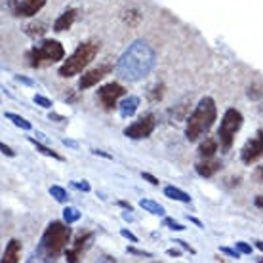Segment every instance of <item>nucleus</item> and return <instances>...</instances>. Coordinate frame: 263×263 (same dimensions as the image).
Here are the masks:
<instances>
[{"mask_svg":"<svg viewBox=\"0 0 263 263\" xmlns=\"http://www.w3.org/2000/svg\"><path fill=\"white\" fill-rule=\"evenodd\" d=\"M99 53V42L98 40H88V42H80L77 50L67 58L63 63H61L60 74L61 79H71L74 74H80V72L84 71L86 67L90 65L93 60H96V55Z\"/></svg>","mask_w":263,"mask_h":263,"instance_id":"4","label":"nucleus"},{"mask_svg":"<svg viewBox=\"0 0 263 263\" xmlns=\"http://www.w3.org/2000/svg\"><path fill=\"white\" fill-rule=\"evenodd\" d=\"M126 90L124 86H120L119 82H107L101 88H98L96 99L99 101V105L103 107L105 111H112L115 107H119V99L124 98Z\"/></svg>","mask_w":263,"mask_h":263,"instance_id":"7","label":"nucleus"},{"mask_svg":"<svg viewBox=\"0 0 263 263\" xmlns=\"http://www.w3.org/2000/svg\"><path fill=\"white\" fill-rule=\"evenodd\" d=\"M120 206H122V208H126V210H128V212H132V204H128V202H126V200H120Z\"/></svg>","mask_w":263,"mask_h":263,"instance_id":"42","label":"nucleus"},{"mask_svg":"<svg viewBox=\"0 0 263 263\" xmlns=\"http://www.w3.org/2000/svg\"><path fill=\"white\" fill-rule=\"evenodd\" d=\"M219 252H223V254H227V256H231V257H235V259H238V257H240V252L233 250V248H225V246H221V248H219Z\"/></svg>","mask_w":263,"mask_h":263,"instance_id":"32","label":"nucleus"},{"mask_svg":"<svg viewBox=\"0 0 263 263\" xmlns=\"http://www.w3.org/2000/svg\"><path fill=\"white\" fill-rule=\"evenodd\" d=\"M29 141L36 147V151L40 153V155H44V157H50V158H55V160H65V158L61 157L60 153H55L53 149H50V147H46L44 143H40L39 139H34V138H29Z\"/></svg>","mask_w":263,"mask_h":263,"instance_id":"21","label":"nucleus"},{"mask_svg":"<svg viewBox=\"0 0 263 263\" xmlns=\"http://www.w3.org/2000/svg\"><path fill=\"white\" fill-rule=\"evenodd\" d=\"M111 71H112V65H109V63L99 65V67H96V69H90V71H86L79 80V90H88V88L96 86L98 82H101V80L105 79Z\"/></svg>","mask_w":263,"mask_h":263,"instance_id":"11","label":"nucleus"},{"mask_svg":"<svg viewBox=\"0 0 263 263\" xmlns=\"http://www.w3.org/2000/svg\"><path fill=\"white\" fill-rule=\"evenodd\" d=\"M93 155H99V157H103V158H111V155H107V153L103 151H92Z\"/></svg>","mask_w":263,"mask_h":263,"instance_id":"43","label":"nucleus"},{"mask_svg":"<svg viewBox=\"0 0 263 263\" xmlns=\"http://www.w3.org/2000/svg\"><path fill=\"white\" fill-rule=\"evenodd\" d=\"M48 0H8V10L13 17H33L46 6Z\"/></svg>","mask_w":263,"mask_h":263,"instance_id":"9","label":"nucleus"},{"mask_svg":"<svg viewBox=\"0 0 263 263\" xmlns=\"http://www.w3.org/2000/svg\"><path fill=\"white\" fill-rule=\"evenodd\" d=\"M221 168H223L221 160H214V158H204L195 164V172L200 178H214Z\"/></svg>","mask_w":263,"mask_h":263,"instance_id":"13","label":"nucleus"},{"mask_svg":"<svg viewBox=\"0 0 263 263\" xmlns=\"http://www.w3.org/2000/svg\"><path fill=\"white\" fill-rule=\"evenodd\" d=\"M65 58V48L60 40H50L44 39L36 42L29 52H27V63L33 69H40V67L53 65Z\"/></svg>","mask_w":263,"mask_h":263,"instance_id":"5","label":"nucleus"},{"mask_svg":"<svg viewBox=\"0 0 263 263\" xmlns=\"http://www.w3.org/2000/svg\"><path fill=\"white\" fill-rule=\"evenodd\" d=\"M93 238L92 233H84V235H80L77 240H74V244H72V248H67L65 250V259L67 261H79L80 254H82V250L84 248H88V244H90V240Z\"/></svg>","mask_w":263,"mask_h":263,"instance_id":"12","label":"nucleus"},{"mask_svg":"<svg viewBox=\"0 0 263 263\" xmlns=\"http://www.w3.org/2000/svg\"><path fill=\"white\" fill-rule=\"evenodd\" d=\"M63 219H65L67 223H77L80 219V212L77 208H71V206H67L65 210H63Z\"/></svg>","mask_w":263,"mask_h":263,"instance_id":"26","label":"nucleus"},{"mask_svg":"<svg viewBox=\"0 0 263 263\" xmlns=\"http://www.w3.org/2000/svg\"><path fill=\"white\" fill-rule=\"evenodd\" d=\"M164 197L172 198V200H178V202H191V197H189V193L181 191L178 187H174V185H168L164 187Z\"/></svg>","mask_w":263,"mask_h":263,"instance_id":"19","label":"nucleus"},{"mask_svg":"<svg viewBox=\"0 0 263 263\" xmlns=\"http://www.w3.org/2000/svg\"><path fill=\"white\" fill-rule=\"evenodd\" d=\"M254 179H256L257 183H263V166H257L256 174H254Z\"/></svg>","mask_w":263,"mask_h":263,"instance_id":"37","label":"nucleus"},{"mask_svg":"<svg viewBox=\"0 0 263 263\" xmlns=\"http://www.w3.org/2000/svg\"><path fill=\"white\" fill-rule=\"evenodd\" d=\"M157 128V119L155 115H143L139 120H136L134 124H130L128 128H124V136L130 139H147Z\"/></svg>","mask_w":263,"mask_h":263,"instance_id":"8","label":"nucleus"},{"mask_svg":"<svg viewBox=\"0 0 263 263\" xmlns=\"http://www.w3.org/2000/svg\"><path fill=\"white\" fill-rule=\"evenodd\" d=\"M217 153V141L214 138H206L198 145V155L202 158H212Z\"/></svg>","mask_w":263,"mask_h":263,"instance_id":"18","label":"nucleus"},{"mask_svg":"<svg viewBox=\"0 0 263 263\" xmlns=\"http://www.w3.org/2000/svg\"><path fill=\"white\" fill-rule=\"evenodd\" d=\"M21 242L17 238H12L10 242H8L6 250L2 254V263H17L21 261Z\"/></svg>","mask_w":263,"mask_h":263,"instance_id":"16","label":"nucleus"},{"mask_svg":"<svg viewBox=\"0 0 263 263\" xmlns=\"http://www.w3.org/2000/svg\"><path fill=\"white\" fill-rule=\"evenodd\" d=\"M122 21L128 23V25H138L139 21H141V13H139V10H136V8L126 10V12L122 13Z\"/></svg>","mask_w":263,"mask_h":263,"instance_id":"23","label":"nucleus"},{"mask_svg":"<svg viewBox=\"0 0 263 263\" xmlns=\"http://www.w3.org/2000/svg\"><path fill=\"white\" fill-rule=\"evenodd\" d=\"M237 250L240 252V254H248V256H250L252 246H250V244H246V242H237Z\"/></svg>","mask_w":263,"mask_h":263,"instance_id":"31","label":"nucleus"},{"mask_svg":"<svg viewBox=\"0 0 263 263\" xmlns=\"http://www.w3.org/2000/svg\"><path fill=\"white\" fill-rule=\"evenodd\" d=\"M162 225H164V227H168V229H172V231H185L183 225L178 223V221H174L172 217H164V221H162Z\"/></svg>","mask_w":263,"mask_h":263,"instance_id":"29","label":"nucleus"},{"mask_svg":"<svg viewBox=\"0 0 263 263\" xmlns=\"http://www.w3.org/2000/svg\"><path fill=\"white\" fill-rule=\"evenodd\" d=\"M71 185L74 189H79V191H84V193L90 191V183L86 179H82V181H71Z\"/></svg>","mask_w":263,"mask_h":263,"instance_id":"30","label":"nucleus"},{"mask_svg":"<svg viewBox=\"0 0 263 263\" xmlns=\"http://www.w3.org/2000/svg\"><path fill=\"white\" fill-rule=\"evenodd\" d=\"M246 96H248V99H252V101H259V99L263 98V86L250 84L248 90H246Z\"/></svg>","mask_w":263,"mask_h":263,"instance_id":"25","label":"nucleus"},{"mask_svg":"<svg viewBox=\"0 0 263 263\" xmlns=\"http://www.w3.org/2000/svg\"><path fill=\"white\" fill-rule=\"evenodd\" d=\"M23 31H25V34H29L31 39L39 40L48 33V23H44V21H34V23H29V25L23 27Z\"/></svg>","mask_w":263,"mask_h":263,"instance_id":"17","label":"nucleus"},{"mask_svg":"<svg viewBox=\"0 0 263 263\" xmlns=\"http://www.w3.org/2000/svg\"><path fill=\"white\" fill-rule=\"evenodd\" d=\"M4 119L12 120L13 124L17 126V128H21V130H31V128H33L29 120H25L21 115H15V112H4Z\"/></svg>","mask_w":263,"mask_h":263,"instance_id":"22","label":"nucleus"},{"mask_svg":"<svg viewBox=\"0 0 263 263\" xmlns=\"http://www.w3.org/2000/svg\"><path fill=\"white\" fill-rule=\"evenodd\" d=\"M128 254H134V256H143V257H151V254H149V252L138 250V248H134V246H130V248H128Z\"/></svg>","mask_w":263,"mask_h":263,"instance_id":"34","label":"nucleus"},{"mask_svg":"<svg viewBox=\"0 0 263 263\" xmlns=\"http://www.w3.org/2000/svg\"><path fill=\"white\" fill-rule=\"evenodd\" d=\"M15 80H17V82H23V84L33 86V80H31V79H25V77H15Z\"/></svg>","mask_w":263,"mask_h":263,"instance_id":"41","label":"nucleus"},{"mask_svg":"<svg viewBox=\"0 0 263 263\" xmlns=\"http://www.w3.org/2000/svg\"><path fill=\"white\" fill-rule=\"evenodd\" d=\"M77 13H79L77 8H67L65 12L53 21V31L55 33H65V31H69L72 27V23L77 21Z\"/></svg>","mask_w":263,"mask_h":263,"instance_id":"14","label":"nucleus"},{"mask_svg":"<svg viewBox=\"0 0 263 263\" xmlns=\"http://www.w3.org/2000/svg\"><path fill=\"white\" fill-rule=\"evenodd\" d=\"M155 63H157V52L151 48V44L145 40H134L119 58L117 72L122 80L139 82L153 71Z\"/></svg>","mask_w":263,"mask_h":263,"instance_id":"1","label":"nucleus"},{"mask_svg":"<svg viewBox=\"0 0 263 263\" xmlns=\"http://www.w3.org/2000/svg\"><path fill=\"white\" fill-rule=\"evenodd\" d=\"M263 157V130H257L256 136L252 139H248L244 147L240 149V160L244 164H254L256 160Z\"/></svg>","mask_w":263,"mask_h":263,"instance_id":"10","label":"nucleus"},{"mask_svg":"<svg viewBox=\"0 0 263 263\" xmlns=\"http://www.w3.org/2000/svg\"><path fill=\"white\" fill-rule=\"evenodd\" d=\"M176 242H178L179 246H183V248H185L187 252H191V254H195V248H191V246H189V244L185 242V240H176Z\"/></svg>","mask_w":263,"mask_h":263,"instance_id":"39","label":"nucleus"},{"mask_svg":"<svg viewBox=\"0 0 263 263\" xmlns=\"http://www.w3.org/2000/svg\"><path fill=\"white\" fill-rule=\"evenodd\" d=\"M139 206L143 208L145 212H149V214H153V216H164L166 210L162 204L155 202V200H151V198H143L141 202H139Z\"/></svg>","mask_w":263,"mask_h":263,"instance_id":"20","label":"nucleus"},{"mask_svg":"<svg viewBox=\"0 0 263 263\" xmlns=\"http://www.w3.org/2000/svg\"><path fill=\"white\" fill-rule=\"evenodd\" d=\"M71 223H63V221H52L48 223L42 240H40V252H44V256L48 259H55L61 254H65L67 244L71 240L72 231L69 227Z\"/></svg>","mask_w":263,"mask_h":263,"instance_id":"3","label":"nucleus"},{"mask_svg":"<svg viewBox=\"0 0 263 263\" xmlns=\"http://www.w3.org/2000/svg\"><path fill=\"white\" fill-rule=\"evenodd\" d=\"M147 96H149V99H151L153 103L160 101V99H162V84H160V82H157L155 86H151V88L147 90Z\"/></svg>","mask_w":263,"mask_h":263,"instance_id":"27","label":"nucleus"},{"mask_svg":"<svg viewBox=\"0 0 263 263\" xmlns=\"http://www.w3.org/2000/svg\"><path fill=\"white\" fill-rule=\"evenodd\" d=\"M50 195H52V197L55 198L60 204H65L67 200H69L67 191L63 189V187H60V185H52V187H50Z\"/></svg>","mask_w":263,"mask_h":263,"instance_id":"24","label":"nucleus"},{"mask_svg":"<svg viewBox=\"0 0 263 263\" xmlns=\"http://www.w3.org/2000/svg\"><path fill=\"white\" fill-rule=\"evenodd\" d=\"M179 254H181V252L174 250V248H170V250H168V256H179Z\"/></svg>","mask_w":263,"mask_h":263,"instance_id":"44","label":"nucleus"},{"mask_svg":"<svg viewBox=\"0 0 263 263\" xmlns=\"http://www.w3.org/2000/svg\"><path fill=\"white\" fill-rule=\"evenodd\" d=\"M0 151H2V155H6V157H15V151H12L6 143H0Z\"/></svg>","mask_w":263,"mask_h":263,"instance_id":"36","label":"nucleus"},{"mask_svg":"<svg viewBox=\"0 0 263 263\" xmlns=\"http://www.w3.org/2000/svg\"><path fill=\"white\" fill-rule=\"evenodd\" d=\"M189 221H193V223H195V225H198V227H202V229H204V225L200 223L198 219H195V217H189Z\"/></svg>","mask_w":263,"mask_h":263,"instance_id":"45","label":"nucleus"},{"mask_svg":"<svg viewBox=\"0 0 263 263\" xmlns=\"http://www.w3.org/2000/svg\"><path fill=\"white\" fill-rule=\"evenodd\" d=\"M217 117V107L214 98L206 96L197 103L195 111L187 117V126H185V138L189 141H198V139L206 136L210 128L214 126Z\"/></svg>","mask_w":263,"mask_h":263,"instance_id":"2","label":"nucleus"},{"mask_svg":"<svg viewBox=\"0 0 263 263\" xmlns=\"http://www.w3.org/2000/svg\"><path fill=\"white\" fill-rule=\"evenodd\" d=\"M141 178H143L145 181H149L151 185H158V183H160V181H158V179L155 178V176H151V174H147V172H141Z\"/></svg>","mask_w":263,"mask_h":263,"instance_id":"35","label":"nucleus"},{"mask_svg":"<svg viewBox=\"0 0 263 263\" xmlns=\"http://www.w3.org/2000/svg\"><path fill=\"white\" fill-rule=\"evenodd\" d=\"M120 235L124 238H128V240H132V242H138V237L132 233V231H128V229H120Z\"/></svg>","mask_w":263,"mask_h":263,"instance_id":"33","label":"nucleus"},{"mask_svg":"<svg viewBox=\"0 0 263 263\" xmlns=\"http://www.w3.org/2000/svg\"><path fill=\"white\" fill-rule=\"evenodd\" d=\"M50 120H53V122H63V120H65V117L55 115V112H50Z\"/></svg>","mask_w":263,"mask_h":263,"instance_id":"38","label":"nucleus"},{"mask_svg":"<svg viewBox=\"0 0 263 263\" xmlns=\"http://www.w3.org/2000/svg\"><path fill=\"white\" fill-rule=\"evenodd\" d=\"M33 101H34V103H36V105L44 107V109H52V105H53V103H52V101H50V99L44 98V96H40V93H36V96H34Z\"/></svg>","mask_w":263,"mask_h":263,"instance_id":"28","label":"nucleus"},{"mask_svg":"<svg viewBox=\"0 0 263 263\" xmlns=\"http://www.w3.org/2000/svg\"><path fill=\"white\" fill-rule=\"evenodd\" d=\"M256 248L263 252V240H256Z\"/></svg>","mask_w":263,"mask_h":263,"instance_id":"47","label":"nucleus"},{"mask_svg":"<svg viewBox=\"0 0 263 263\" xmlns=\"http://www.w3.org/2000/svg\"><path fill=\"white\" fill-rule=\"evenodd\" d=\"M242 112L238 111V109H227L223 112V119L219 122V128H217V139H219V145H221V149L223 153H227L233 147V141H235V134L240 130V126H242Z\"/></svg>","mask_w":263,"mask_h":263,"instance_id":"6","label":"nucleus"},{"mask_svg":"<svg viewBox=\"0 0 263 263\" xmlns=\"http://www.w3.org/2000/svg\"><path fill=\"white\" fill-rule=\"evenodd\" d=\"M254 204H256V208H259V210H263V195H257L256 200H254Z\"/></svg>","mask_w":263,"mask_h":263,"instance_id":"40","label":"nucleus"},{"mask_svg":"<svg viewBox=\"0 0 263 263\" xmlns=\"http://www.w3.org/2000/svg\"><path fill=\"white\" fill-rule=\"evenodd\" d=\"M63 143L69 145V147H77V143H74V141H71V139H63Z\"/></svg>","mask_w":263,"mask_h":263,"instance_id":"46","label":"nucleus"},{"mask_svg":"<svg viewBox=\"0 0 263 263\" xmlns=\"http://www.w3.org/2000/svg\"><path fill=\"white\" fill-rule=\"evenodd\" d=\"M139 103H141V99H139L138 96H128V98H124L119 103L120 117H122V119H130V117H134L136 111L139 109Z\"/></svg>","mask_w":263,"mask_h":263,"instance_id":"15","label":"nucleus"}]
</instances>
